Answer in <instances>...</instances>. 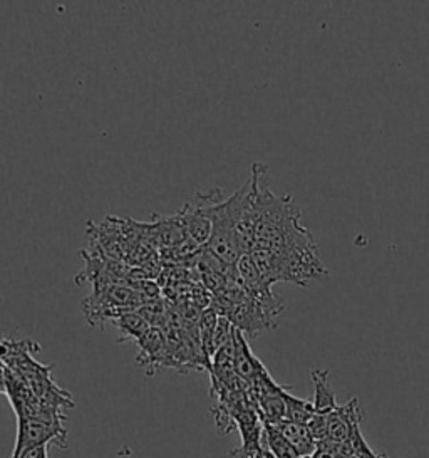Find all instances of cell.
<instances>
[{"mask_svg": "<svg viewBox=\"0 0 429 458\" xmlns=\"http://www.w3.org/2000/svg\"><path fill=\"white\" fill-rule=\"evenodd\" d=\"M275 283H289L307 287L314 281L329 277V270L317 254L315 241L295 245L285 252H275Z\"/></svg>", "mask_w": 429, "mask_h": 458, "instance_id": "6da1fadb", "label": "cell"}, {"mask_svg": "<svg viewBox=\"0 0 429 458\" xmlns=\"http://www.w3.org/2000/svg\"><path fill=\"white\" fill-rule=\"evenodd\" d=\"M17 440L13 446V457L17 458L24 450L38 445L54 444L61 448H67V430L64 427L49 425L36 418H21L17 420Z\"/></svg>", "mask_w": 429, "mask_h": 458, "instance_id": "7a4b0ae2", "label": "cell"}, {"mask_svg": "<svg viewBox=\"0 0 429 458\" xmlns=\"http://www.w3.org/2000/svg\"><path fill=\"white\" fill-rule=\"evenodd\" d=\"M136 344L139 350L136 363L147 369V377H155L160 369H170V348L163 329L149 327Z\"/></svg>", "mask_w": 429, "mask_h": 458, "instance_id": "3957f363", "label": "cell"}, {"mask_svg": "<svg viewBox=\"0 0 429 458\" xmlns=\"http://www.w3.org/2000/svg\"><path fill=\"white\" fill-rule=\"evenodd\" d=\"M208 197L198 193L195 205L185 203L183 208L178 212V218L187 232L188 237L200 247H205L210 235H212V218L208 216L206 208Z\"/></svg>", "mask_w": 429, "mask_h": 458, "instance_id": "277c9868", "label": "cell"}, {"mask_svg": "<svg viewBox=\"0 0 429 458\" xmlns=\"http://www.w3.org/2000/svg\"><path fill=\"white\" fill-rule=\"evenodd\" d=\"M233 363H235V373L247 381L248 385L254 383L257 377H260L262 373H265V366L262 361L255 356L245 335L233 327Z\"/></svg>", "mask_w": 429, "mask_h": 458, "instance_id": "5b68a950", "label": "cell"}, {"mask_svg": "<svg viewBox=\"0 0 429 458\" xmlns=\"http://www.w3.org/2000/svg\"><path fill=\"white\" fill-rule=\"evenodd\" d=\"M273 427H277V430L290 442L299 457H312L317 452V442L310 435L307 425L283 420L279 425H273Z\"/></svg>", "mask_w": 429, "mask_h": 458, "instance_id": "8992f818", "label": "cell"}, {"mask_svg": "<svg viewBox=\"0 0 429 458\" xmlns=\"http://www.w3.org/2000/svg\"><path fill=\"white\" fill-rule=\"evenodd\" d=\"M314 381V411L317 415H329L332 413L337 403H335V391L329 383V371L327 369H314L310 373Z\"/></svg>", "mask_w": 429, "mask_h": 458, "instance_id": "52a82bcc", "label": "cell"}, {"mask_svg": "<svg viewBox=\"0 0 429 458\" xmlns=\"http://www.w3.org/2000/svg\"><path fill=\"white\" fill-rule=\"evenodd\" d=\"M113 326H116L120 329L121 337L120 343H138L141 337L147 335V329L151 327L147 323V319L138 312V310H130V312H124L116 316L113 321Z\"/></svg>", "mask_w": 429, "mask_h": 458, "instance_id": "ba28073f", "label": "cell"}, {"mask_svg": "<svg viewBox=\"0 0 429 458\" xmlns=\"http://www.w3.org/2000/svg\"><path fill=\"white\" fill-rule=\"evenodd\" d=\"M218 318H220V314L214 306L203 310L198 318V337H200L201 350L210 361L214 358V335Z\"/></svg>", "mask_w": 429, "mask_h": 458, "instance_id": "9c48e42d", "label": "cell"}, {"mask_svg": "<svg viewBox=\"0 0 429 458\" xmlns=\"http://www.w3.org/2000/svg\"><path fill=\"white\" fill-rule=\"evenodd\" d=\"M262 444L267 446L268 450L273 454L275 458H297L299 454L295 452L294 446L290 442L277 430L273 425H264V433H262Z\"/></svg>", "mask_w": 429, "mask_h": 458, "instance_id": "30bf717a", "label": "cell"}, {"mask_svg": "<svg viewBox=\"0 0 429 458\" xmlns=\"http://www.w3.org/2000/svg\"><path fill=\"white\" fill-rule=\"evenodd\" d=\"M285 404H287V417H285V420H289V421L307 425L308 420L315 415L312 402L295 398L294 394H290L289 391H285Z\"/></svg>", "mask_w": 429, "mask_h": 458, "instance_id": "8fae6325", "label": "cell"}, {"mask_svg": "<svg viewBox=\"0 0 429 458\" xmlns=\"http://www.w3.org/2000/svg\"><path fill=\"white\" fill-rule=\"evenodd\" d=\"M231 336H233V324L230 323L227 318L220 316L214 335V354L220 348H223L225 344H228L231 341Z\"/></svg>", "mask_w": 429, "mask_h": 458, "instance_id": "7c38bea8", "label": "cell"}, {"mask_svg": "<svg viewBox=\"0 0 429 458\" xmlns=\"http://www.w3.org/2000/svg\"><path fill=\"white\" fill-rule=\"evenodd\" d=\"M47 450H49V445L30 446V448L24 450L17 458H49L47 457Z\"/></svg>", "mask_w": 429, "mask_h": 458, "instance_id": "4fadbf2b", "label": "cell"}, {"mask_svg": "<svg viewBox=\"0 0 429 458\" xmlns=\"http://www.w3.org/2000/svg\"><path fill=\"white\" fill-rule=\"evenodd\" d=\"M0 394H5V364L0 361Z\"/></svg>", "mask_w": 429, "mask_h": 458, "instance_id": "5bb4252c", "label": "cell"}, {"mask_svg": "<svg viewBox=\"0 0 429 458\" xmlns=\"http://www.w3.org/2000/svg\"><path fill=\"white\" fill-rule=\"evenodd\" d=\"M375 458H386V457H384V455H377V457H375Z\"/></svg>", "mask_w": 429, "mask_h": 458, "instance_id": "9a60e30c", "label": "cell"}, {"mask_svg": "<svg viewBox=\"0 0 429 458\" xmlns=\"http://www.w3.org/2000/svg\"><path fill=\"white\" fill-rule=\"evenodd\" d=\"M297 458H314V455H312V457H297Z\"/></svg>", "mask_w": 429, "mask_h": 458, "instance_id": "2e32d148", "label": "cell"}, {"mask_svg": "<svg viewBox=\"0 0 429 458\" xmlns=\"http://www.w3.org/2000/svg\"></svg>", "mask_w": 429, "mask_h": 458, "instance_id": "e0dca14e", "label": "cell"}]
</instances>
